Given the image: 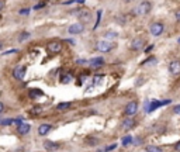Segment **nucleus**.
Returning <instances> with one entry per match:
<instances>
[{
  "label": "nucleus",
  "instance_id": "nucleus-3",
  "mask_svg": "<svg viewBox=\"0 0 180 152\" xmlns=\"http://www.w3.org/2000/svg\"><path fill=\"white\" fill-rule=\"evenodd\" d=\"M136 111H138V101H136V100L129 101L128 104L124 107V116L125 117H132V116H135Z\"/></svg>",
  "mask_w": 180,
  "mask_h": 152
},
{
  "label": "nucleus",
  "instance_id": "nucleus-29",
  "mask_svg": "<svg viewBox=\"0 0 180 152\" xmlns=\"http://www.w3.org/2000/svg\"><path fill=\"white\" fill-rule=\"evenodd\" d=\"M104 37H106V38H117L118 34L115 33V31H106V33H104Z\"/></svg>",
  "mask_w": 180,
  "mask_h": 152
},
{
  "label": "nucleus",
  "instance_id": "nucleus-23",
  "mask_svg": "<svg viewBox=\"0 0 180 152\" xmlns=\"http://www.w3.org/2000/svg\"><path fill=\"white\" fill-rule=\"evenodd\" d=\"M42 90H40V89H31L30 90V97H33V99H37L40 97V96H42Z\"/></svg>",
  "mask_w": 180,
  "mask_h": 152
},
{
  "label": "nucleus",
  "instance_id": "nucleus-44",
  "mask_svg": "<svg viewBox=\"0 0 180 152\" xmlns=\"http://www.w3.org/2000/svg\"><path fill=\"white\" fill-rule=\"evenodd\" d=\"M97 152H106V148H97Z\"/></svg>",
  "mask_w": 180,
  "mask_h": 152
},
{
  "label": "nucleus",
  "instance_id": "nucleus-26",
  "mask_svg": "<svg viewBox=\"0 0 180 152\" xmlns=\"http://www.w3.org/2000/svg\"><path fill=\"white\" fill-rule=\"evenodd\" d=\"M41 113H42V107H41V106L33 107V109L30 110V114H31V116H38V114H41Z\"/></svg>",
  "mask_w": 180,
  "mask_h": 152
},
{
  "label": "nucleus",
  "instance_id": "nucleus-24",
  "mask_svg": "<svg viewBox=\"0 0 180 152\" xmlns=\"http://www.w3.org/2000/svg\"><path fill=\"white\" fill-rule=\"evenodd\" d=\"M30 37H31V34H30L28 31H23V33H20V35H19V42H24L26 40H28Z\"/></svg>",
  "mask_w": 180,
  "mask_h": 152
},
{
  "label": "nucleus",
  "instance_id": "nucleus-9",
  "mask_svg": "<svg viewBox=\"0 0 180 152\" xmlns=\"http://www.w3.org/2000/svg\"><path fill=\"white\" fill-rule=\"evenodd\" d=\"M26 72H27V66L26 65H17L13 71V76H14L17 80H23L24 76H26Z\"/></svg>",
  "mask_w": 180,
  "mask_h": 152
},
{
  "label": "nucleus",
  "instance_id": "nucleus-4",
  "mask_svg": "<svg viewBox=\"0 0 180 152\" xmlns=\"http://www.w3.org/2000/svg\"><path fill=\"white\" fill-rule=\"evenodd\" d=\"M96 49L101 52V54H106V52H110L113 49V42L107 40H103V41H99V42L96 44Z\"/></svg>",
  "mask_w": 180,
  "mask_h": 152
},
{
  "label": "nucleus",
  "instance_id": "nucleus-27",
  "mask_svg": "<svg viewBox=\"0 0 180 152\" xmlns=\"http://www.w3.org/2000/svg\"><path fill=\"white\" fill-rule=\"evenodd\" d=\"M156 61H158V59L155 58V56H149V58L145 59L141 65H151V63H156Z\"/></svg>",
  "mask_w": 180,
  "mask_h": 152
},
{
  "label": "nucleus",
  "instance_id": "nucleus-31",
  "mask_svg": "<svg viewBox=\"0 0 180 152\" xmlns=\"http://www.w3.org/2000/svg\"><path fill=\"white\" fill-rule=\"evenodd\" d=\"M86 79H87V75H86V73H83V75H80V79L77 80V85H79V86H80V85H83V82H85Z\"/></svg>",
  "mask_w": 180,
  "mask_h": 152
},
{
  "label": "nucleus",
  "instance_id": "nucleus-5",
  "mask_svg": "<svg viewBox=\"0 0 180 152\" xmlns=\"http://www.w3.org/2000/svg\"><path fill=\"white\" fill-rule=\"evenodd\" d=\"M170 103V99H168V100L165 101H159V100H151V103H149V106H148V109L145 110L146 113H152L155 111L156 109H159L161 106H166V104H169Z\"/></svg>",
  "mask_w": 180,
  "mask_h": 152
},
{
  "label": "nucleus",
  "instance_id": "nucleus-35",
  "mask_svg": "<svg viewBox=\"0 0 180 152\" xmlns=\"http://www.w3.org/2000/svg\"><path fill=\"white\" fill-rule=\"evenodd\" d=\"M152 48H154V45H149L148 48H143V51H145V54H149V52L152 51Z\"/></svg>",
  "mask_w": 180,
  "mask_h": 152
},
{
  "label": "nucleus",
  "instance_id": "nucleus-12",
  "mask_svg": "<svg viewBox=\"0 0 180 152\" xmlns=\"http://www.w3.org/2000/svg\"><path fill=\"white\" fill-rule=\"evenodd\" d=\"M135 125H136V121L134 118H131V117H125V118L122 120V123H121V127L127 131L131 130V128H134Z\"/></svg>",
  "mask_w": 180,
  "mask_h": 152
},
{
  "label": "nucleus",
  "instance_id": "nucleus-34",
  "mask_svg": "<svg viewBox=\"0 0 180 152\" xmlns=\"http://www.w3.org/2000/svg\"><path fill=\"white\" fill-rule=\"evenodd\" d=\"M45 6V3H38L35 7H34V10H40V9H42Z\"/></svg>",
  "mask_w": 180,
  "mask_h": 152
},
{
  "label": "nucleus",
  "instance_id": "nucleus-14",
  "mask_svg": "<svg viewBox=\"0 0 180 152\" xmlns=\"http://www.w3.org/2000/svg\"><path fill=\"white\" fill-rule=\"evenodd\" d=\"M30 130H31V125L27 123H21L20 125H17V132H19L20 135H26L30 132Z\"/></svg>",
  "mask_w": 180,
  "mask_h": 152
},
{
  "label": "nucleus",
  "instance_id": "nucleus-8",
  "mask_svg": "<svg viewBox=\"0 0 180 152\" xmlns=\"http://www.w3.org/2000/svg\"><path fill=\"white\" fill-rule=\"evenodd\" d=\"M83 31H85V25H83V23H75V24H72V25L68 27V33L72 34V35L82 34Z\"/></svg>",
  "mask_w": 180,
  "mask_h": 152
},
{
  "label": "nucleus",
  "instance_id": "nucleus-1",
  "mask_svg": "<svg viewBox=\"0 0 180 152\" xmlns=\"http://www.w3.org/2000/svg\"><path fill=\"white\" fill-rule=\"evenodd\" d=\"M151 10H152V4L149 3V2H142V3H139L135 7L134 14L135 16H146Z\"/></svg>",
  "mask_w": 180,
  "mask_h": 152
},
{
  "label": "nucleus",
  "instance_id": "nucleus-32",
  "mask_svg": "<svg viewBox=\"0 0 180 152\" xmlns=\"http://www.w3.org/2000/svg\"><path fill=\"white\" fill-rule=\"evenodd\" d=\"M117 148V144H113V145H108V147H106V152H110L113 151V149Z\"/></svg>",
  "mask_w": 180,
  "mask_h": 152
},
{
  "label": "nucleus",
  "instance_id": "nucleus-40",
  "mask_svg": "<svg viewBox=\"0 0 180 152\" xmlns=\"http://www.w3.org/2000/svg\"><path fill=\"white\" fill-rule=\"evenodd\" d=\"M3 111H4V104L2 103V101H0V114H2Z\"/></svg>",
  "mask_w": 180,
  "mask_h": 152
},
{
  "label": "nucleus",
  "instance_id": "nucleus-6",
  "mask_svg": "<svg viewBox=\"0 0 180 152\" xmlns=\"http://www.w3.org/2000/svg\"><path fill=\"white\" fill-rule=\"evenodd\" d=\"M72 14H76L79 20H82V21H85V23L89 21L90 17H92V13L89 10H86V9H79V10H76V11H72Z\"/></svg>",
  "mask_w": 180,
  "mask_h": 152
},
{
  "label": "nucleus",
  "instance_id": "nucleus-13",
  "mask_svg": "<svg viewBox=\"0 0 180 152\" xmlns=\"http://www.w3.org/2000/svg\"><path fill=\"white\" fill-rule=\"evenodd\" d=\"M169 72L172 75H177L180 73V61H172L169 63Z\"/></svg>",
  "mask_w": 180,
  "mask_h": 152
},
{
  "label": "nucleus",
  "instance_id": "nucleus-19",
  "mask_svg": "<svg viewBox=\"0 0 180 152\" xmlns=\"http://www.w3.org/2000/svg\"><path fill=\"white\" fill-rule=\"evenodd\" d=\"M152 131L155 134H163V132H166V125L165 124H155L152 127Z\"/></svg>",
  "mask_w": 180,
  "mask_h": 152
},
{
  "label": "nucleus",
  "instance_id": "nucleus-37",
  "mask_svg": "<svg viewBox=\"0 0 180 152\" xmlns=\"http://www.w3.org/2000/svg\"><path fill=\"white\" fill-rule=\"evenodd\" d=\"M175 17H176V20L180 23V10H177L176 13H175Z\"/></svg>",
  "mask_w": 180,
  "mask_h": 152
},
{
  "label": "nucleus",
  "instance_id": "nucleus-42",
  "mask_svg": "<svg viewBox=\"0 0 180 152\" xmlns=\"http://www.w3.org/2000/svg\"><path fill=\"white\" fill-rule=\"evenodd\" d=\"M3 9H4V2L3 0H0V11L3 10Z\"/></svg>",
  "mask_w": 180,
  "mask_h": 152
},
{
  "label": "nucleus",
  "instance_id": "nucleus-17",
  "mask_svg": "<svg viewBox=\"0 0 180 152\" xmlns=\"http://www.w3.org/2000/svg\"><path fill=\"white\" fill-rule=\"evenodd\" d=\"M61 145L58 144V142H54V141H45L44 142V148L48 149V151H55V149H58Z\"/></svg>",
  "mask_w": 180,
  "mask_h": 152
},
{
  "label": "nucleus",
  "instance_id": "nucleus-43",
  "mask_svg": "<svg viewBox=\"0 0 180 152\" xmlns=\"http://www.w3.org/2000/svg\"><path fill=\"white\" fill-rule=\"evenodd\" d=\"M65 42H69L70 45H75V44H76V42H75L73 40H66V41H65Z\"/></svg>",
  "mask_w": 180,
  "mask_h": 152
},
{
  "label": "nucleus",
  "instance_id": "nucleus-11",
  "mask_svg": "<svg viewBox=\"0 0 180 152\" xmlns=\"http://www.w3.org/2000/svg\"><path fill=\"white\" fill-rule=\"evenodd\" d=\"M104 63H106V61H104V58H101V56H97V58H93L89 61L90 69H100L101 66H104Z\"/></svg>",
  "mask_w": 180,
  "mask_h": 152
},
{
  "label": "nucleus",
  "instance_id": "nucleus-10",
  "mask_svg": "<svg viewBox=\"0 0 180 152\" xmlns=\"http://www.w3.org/2000/svg\"><path fill=\"white\" fill-rule=\"evenodd\" d=\"M145 44H146V41L143 40V38L136 37V38H134V40L131 41V49L132 51H141V49H143Z\"/></svg>",
  "mask_w": 180,
  "mask_h": 152
},
{
  "label": "nucleus",
  "instance_id": "nucleus-7",
  "mask_svg": "<svg viewBox=\"0 0 180 152\" xmlns=\"http://www.w3.org/2000/svg\"><path fill=\"white\" fill-rule=\"evenodd\" d=\"M47 49L51 54H59L62 51V42L61 41H51L47 44Z\"/></svg>",
  "mask_w": 180,
  "mask_h": 152
},
{
  "label": "nucleus",
  "instance_id": "nucleus-41",
  "mask_svg": "<svg viewBox=\"0 0 180 152\" xmlns=\"http://www.w3.org/2000/svg\"><path fill=\"white\" fill-rule=\"evenodd\" d=\"M175 149H176V151H180V141L176 142V145H175Z\"/></svg>",
  "mask_w": 180,
  "mask_h": 152
},
{
  "label": "nucleus",
  "instance_id": "nucleus-28",
  "mask_svg": "<svg viewBox=\"0 0 180 152\" xmlns=\"http://www.w3.org/2000/svg\"><path fill=\"white\" fill-rule=\"evenodd\" d=\"M13 123H14V120H13V118H4V120H2V121H0V124H2L3 127L11 125Z\"/></svg>",
  "mask_w": 180,
  "mask_h": 152
},
{
  "label": "nucleus",
  "instance_id": "nucleus-33",
  "mask_svg": "<svg viewBox=\"0 0 180 152\" xmlns=\"http://www.w3.org/2000/svg\"><path fill=\"white\" fill-rule=\"evenodd\" d=\"M173 113H175V114H180V104H176L173 107Z\"/></svg>",
  "mask_w": 180,
  "mask_h": 152
},
{
  "label": "nucleus",
  "instance_id": "nucleus-38",
  "mask_svg": "<svg viewBox=\"0 0 180 152\" xmlns=\"http://www.w3.org/2000/svg\"><path fill=\"white\" fill-rule=\"evenodd\" d=\"M76 63H89V61H86V59H77Z\"/></svg>",
  "mask_w": 180,
  "mask_h": 152
},
{
  "label": "nucleus",
  "instance_id": "nucleus-45",
  "mask_svg": "<svg viewBox=\"0 0 180 152\" xmlns=\"http://www.w3.org/2000/svg\"><path fill=\"white\" fill-rule=\"evenodd\" d=\"M75 2H76V3H85V2H86V0H75Z\"/></svg>",
  "mask_w": 180,
  "mask_h": 152
},
{
  "label": "nucleus",
  "instance_id": "nucleus-36",
  "mask_svg": "<svg viewBox=\"0 0 180 152\" xmlns=\"http://www.w3.org/2000/svg\"><path fill=\"white\" fill-rule=\"evenodd\" d=\"M17 52V49H11V51H6L4 52V55H11V54H16Z\"/></svg>",
  "mask_w": 180,
  "mask_h": 152
},
{
  "label": "nucleus",
  "instance_id": "nucleus-22",
  "mask_svg": "<svg viewBox=\"0 0 180 152\" xmlns=\"http://www.w3.org/2000/svg\"><path fill=\"white\" fill-rule=\"evenodd\" d=\"M145 152H163V151H162L161 147H156V145H146Z\"/></svg>",
  "mask_w": 180,
  "mask_h": 152
},
{
  "label": "nucleus",
  "instance_id": "nucleus-47",
  "mask_svg": "<svg viewBox=\"0 0 180 152\" xmlns=\"http://www.w3.org/2000/svg\"><path fill=\"white\" fill-rule=\"evenodd\" d=\"M177 42H179V44H180V38H179V40H177Z\"/></svg>",
  "mask_w": 180,
  "mask_h": 152
},
{
  "label": "nucleus",
  "instance_id": "nucleus-39",
  "mask_svg": "<svg viewBox=\"0 0 180 152\" xmlns=\"http://www.w3.org/2000/svg\"><path fill=\"white\" fill-rule=\"evenodd\" d=\"M30 10L28 9H24V10H20V14H28Z\"/></svg>",
  "mask_w": 180,
  "mask_h": 152
},
{
  "label": "nucleus",
  "instance_id": "nucleus-20",
  "mask_svg": "<svg viewBox=\"0 0 180 152\" xmlns=\"http://www.w3.org/2000/svg\"><path fill=\"white\" fill-rule=\"evenodd\" d=\"M104 80V75L103 73H97V75L93 76V86H100V85L103 83Z\"/></svg>",
  "mask_w": 180,
  "mask_h": 152
},
{
  "label": "nucleus",
  "instance_id": "nucleus-46",
  "mask_svg": "<svg viewBox=\"0 0 180 152\" xmlns=\"http://www.w3.org/2000/svg\"><path fill=\"white\" fill-rule=\"evenodd\" d=\"M2 48H3V42L0 41V51H2Z\"/></svg>",
  "mask_w": 180,
  "mask_h": 152
},
{
  "label": "nucleus",
  "instance_id": "nucleus-16",
  "mask_svg": "<svg viewBox=\"0 0 180 152\" xmlns=\"http://www.w3.org/2000/svg\"><path fill=\"white\" fill-rule=\"evenodd\" d=\"M85 144L87 145V147H97V145L100 144V139L97 137H86L85 139Z\"/></svg>",
  "mask_w": 180,
  "mask_h": 152
},
{
  "label": "nucleus",
  "instance_id": "nucleus-18",
  "mask_svg": "<svg viewBox=\"0 0 180 152\" xmlns=\"http://www.w3.org/2000/svg\"><path fill=\"white\" fill-rule=\"evenodd\" d=\"M70 107H72V103H70V101H63V103H59V104L56 106V110H58V111H68Z\"/></svg>",
  "mask_w": 180,
  "mask_h": 152
},
{
  "label": "nucleus",
  "instance_id": "nucleus-25",
  "mask_svg": "<svg viewBox=\"0 0 180 152\" xmlns=\"http://www.w3.org/2000/svg\"><path fill=\"white\" fill-rule=\"evenodd\" d=\"M132 141H134V138L131 137V135H125L124 138H122V145H124V147H128V145H131L132 144Z\"/></svg>",
  "mask_w": 180,
  "mask_h": 152
},
{
  "label": "nucleus",
  "instance_id": "nucleus-15",
  "mask_svg": "<svg viewBox=\"0 0 180 152\" xmlns=\"http://www.w3.org/2000/svg\"><path fill=\"white\" fill-rule=\"evenodd\" d=\"M51 130H52L51 124H41V125L38 127V134H40L41 137H44L48 132H51Z\"/></svg>",
  "mask_w": 180,
  "mask_h": 152
},
{
  "label": "nucleus",
  "instance_id": "nucleus-21",
  "mask_svg": "<svg viewBox=\"0 0 180 152\" xmlns=\"http://www.w3.org/2000/svg\"><path fill=\"white\" fill-rule=\"evenodd\" d=\"M73 80V75L70 72H68V73H63L62 76H61V83H63V85H66V83H70Z\"/></svg>",
  "mask_w": 180,
  "mask_h": 152
},
{
  "label": "nucleus",
  "instance_id": "nucleus-30",
  "mask_svg": "<svg viewBox=\"0 0 180 152\" xmlns=\"http://www.w3.org/2000/svg\"><path fill=\"white\" fill-rule=\"evenodd\" d=\"M101 14H103V11H101V10H99V11H97V20H96L94 28H97V27H99V23H100V18H101Z\"/></svg>",
  "mask_w": 180,
  "mask_h": 152
},
{
  "label": "nucleus",
  "instance_id": "nucleus-2",
  "mask_svg": "<svg viewBox=\"0 0 180 152\" xmlns=\"http://www.w3.org/2000/svg\"><path fill=\"white\" fill-rule=\"evenodd\" d=\"M163 31H165V25L161 21H155L149 25V33H151L152 37H161Z\"/></svg>",
  "mask_w": 180,
  "mask_h": 152
}]
</instances>
